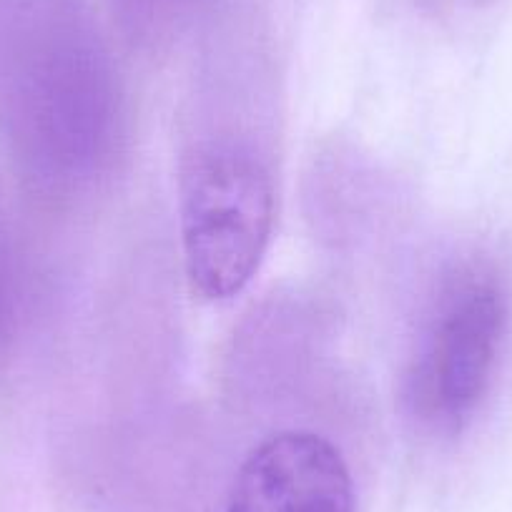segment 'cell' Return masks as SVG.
I'll list each match as a JSON object with an SVG mask.
<instances>
[{"label": "cell", "instance_id": "obj_1", "mask_svg": "<svg viewBox=\"0 0 512 512\" xmlns=\"http://www.w3.org/2000/svg\"><path fill=\"white\" fill-rule=\"evenodd\" d=\"M126 144V91L91 0H0V156L28 196L86 199Z\"/></svg>", "mask_w": 512, "mask_h": 512}, {"label": "cell", "instance_id": "obj_2", "mask_svg": "<svg viewBox=\"0 0 512 512\" xmlns=\"http://www.w3.org/2000/svg\"><path fill=\"white\" fill-rule=\"evenodd\" d=\"M505 277L485 259L445 269L427 302L407 362V415L435 437H457L487 402L510 334Z\"/></svg>", "mask_w": 512, "mask_h": 512}, {"label": "cell", "instance_id": "obj_3", "mask_svg": "<svg viewBox=\"0 0 512 512\" xmlns=\"http://www.w3.org/2000/svg\"><path fill=\"white\" fill-rule=\"evenodd\" d=\"M277 184L264 151L241 134L199 141L181 171V246L191 292L229 302L269 249Z\"/></svg>", "mask_w": 512, "mask_h": 512}, {"label": "cell", "instance_id": "obj_4", "mask_svg": "<svg viewBox=\"0 0 512 512\" xmlns=\"http://www.w3.org/2000/svg\"><path fill=\"white\" fill-rule=\"evenodd\" d=\"M226 512H354V482L334 442L282 430L241 462Z\"/></svg>", "mask_w": 512, "mask_h": 512}, {"label": "cell", "instance_id": "obj_5", "mask_svg": "<svg viewBox=\"0 0 512 512\" xmlns=\"http://www.w3.org/2000/svg\"><path fill=\"white\" fill-rule=\"evenodd\" d=\"M26 194L0 156V390L31 344L43 302L41 251Z\"/></svg>", "mask_w": 512, "mask_h": 512}, {"label": "cell", "instance_id": "obj_6", "mask_svg": "<svg viewBox=\"0 0 512 512\" xmlns=\"http://www.w3.org/2000/svg\"><path fill=\"white\" fill-rule=\"evenodd\" d=\"M123 38L144 53L171 51L199 26L244 11L246 0H106Z\"/></svg>", "mask_w": 512, "mask_h": 512}, {"label": "cell", "instance_id": "obj_7", "mask_svg": "<svg viewBox=\"0 0 512 512\" xmlns=\"http://www.w3.org/2000/svg\"><path fill=\"white\" fill-rule=\"evenodd\" d=\"M432 3H437V6H487V3H492V0H432Z\"/></svg>", "mask_w": 512, "mask_h": 512}]
</instances>
